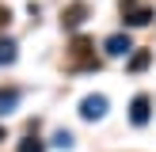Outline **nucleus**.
<instances>
[{
	"label": "nucleus",
	"mask_w": 156,
	"mask_h": 152,
	"mask_svg": "<svg viewBox=\"0 0 156 152\" xmlns=\"http://www.w3.org/2000/svg\"><path fill=\"white\" fill-rule=\"evenodd\" d=\"M0 141H4V126H0Z\"/></svg>",
	"instance_id": "nucleus-12"
},
{
	"label": "nucleus",
	"mask_w": 156,
	"mask_h": 152,
	"mask_svg": "<svg viewBox=\"0 0 156 152\" xmlns=\"http://www.w3.org/2000/svg\"><path fill=\"white\" fill-rule=\"evenodd\" d=\"M84 15H88V4H80V0H76V4H69V8H65V15H61V19H65V27H69V30H76V27L84 23Z\"/></svg>",
	"instance_id": "nucleus-4"
},
{
	"label": "nucleus",
	"mask_w": 156,
	"mask_h": 152,
	"mask_svg": "<svg viewBox=\"0 0 156 152\" xmlns=\"http://www.w3.org/2000/svg\"><path fill=\"white\" fill-rule=\"evenodd\" d=\"M12 61H15V42L0 38V65H12Z\"/></svg>",
	"instance_id": "nucleus-8"
},
{
	"label": "nucleus",
	"mask_w": 156,
	"mask_h": 152,
	"mask_svg": "<svg viewBox=\"0 0 156 152\" xmlns=\"http://www.w3.org/2000/svg\"><path fill=\"white\" fill-rule=\"evenodd\" d=\"M19 152H46V144L38 137H27V141H19Z\"/></svg>",
	"instance_id": "nucleus-9"
},
{
	"label": "nucleus",
	"mask_w": 156,
	"mask_h": 152,
	"mask_svg": "<svg viewBox=\"0 0 156 152\" xmlns=\"http://www.w3.org/2000/svg\"><path fill=\"white\" fill-rule=\"evenodd\" d=\"M15 103H19V91L15 88H0V114H12Z\"/></svg>",
	"instance_id": "nucleus-6"
},
{
	"label": "nucleus",
	"mask_w": 156,
	"mask_h": 152,
	"mask_svg": "<svg viewBox=\"0 0 156 152\" xmlns=\"http://www.w3.org/2000/svg\"><path fill=\"white\" fill-rule=\"evenodd\" d=\"M103 50L111 53V57H126V53L133 50V42H129V34H111V38L103 42Z\"/></svg>",
	"instance_id": "nucleus-3"
},
{
	"label": "nucleus",
	"mask_w": 156,
	"mask_h": 152,
	"mask_svg": "<svg viewBox=\"0 0 156 152\" xmlns=\"http://www.w3.org/2000/svg\"><path fill=\"white\" fill-rule=\"evenodd\" d=\"M103 114H107V95H88L80 103V118L95 122V118H103Z\"/></svg>",
	"instance_id": "nucleus-2"
},
{
	"label": "nucleus",
	"mask_w": 156,
	"mask_h": 152,
	"mask_svg": "<svg viewBox=\"0 0 156 152\" xmlns=\"http://www.w3.org/2000/svg\"><path fill=\"white\" fill-rule=\"evenodd\" d=\"M129 122H133V126H145V122H149V95H137L133 99V106H129Z\"/></svg>",
	"instance_id": "nucleus-5"
},
{
	"label": "nucleus",
	"mask_w": 156,
	"mask_h": 152,
	"mask_svg": "<svg viewBox=\"0 0 156 152\" xmlns=\"http://www.w3.org/2000/svg\"><path fill=\"white\" fill-rule=\"evenodd\" d=\"M149 61H152V53H149V50H137L133 57H129V72H141V68H149Z\"/></svg>",
	"instance_id": "nucleus-7"
},
{
	"label": "nucleus",
	"mask_w": 156,
	"mask_h": 152,
	"mask_svg": "<svg viewBox=\"0 0 156 152\" xmlns=\"http://www.w3.org/2000/svg\"><path fill=\"white\" fill-rule=\"evenodd\" d=\"M122 19H126V27H145L152 19V12L145 4H137V0H122Z\"/></svg>",
	"instance_id": "nucleus-1"
},
{
	"label": "nucleus",
	"mask_w": 156,
	"mask_h": 152,
	"mask_svg": "<svg viewBox=\"0 0 156 152\" xmlns=\"http://www.w3.org/2000/svg\"><path fill=\"white\" fill-rule=\"evenodd\" d=\"M53 144H57V148H73V133H65V129H61V133L53 137Z\"/></svg>",
	"instance_id": "nucleus-10"
},
{
	"label": "nucleus",
	"mask_w": 156,
	"mask_h": 152,
	"mask_svg": "<svg viewBox=\"0 0 156 152\" xmlns=\"http://www.w3.org/2000/svg\"><path fill=\"white\" fill-rule=\"evenodd\" d=\"M8 19H12V15H8V8H0V27H8Z\"/></svg>",
	"instance_id": "nucleus-11"
}]
</instances>
